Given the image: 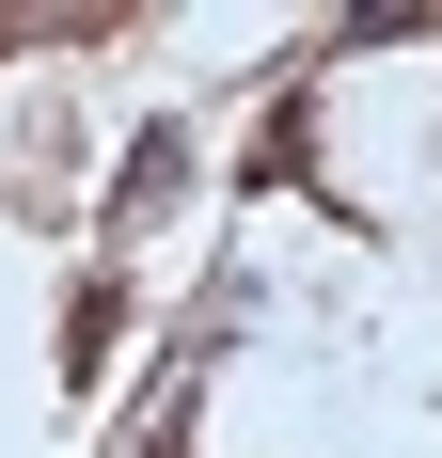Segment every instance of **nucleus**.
I'll list each match as a JSON object with an SVG mask.
<instances>
[{
  "label": "nucleus",
  "instance_id": "nucleus-1",
  "mask_svg": "<svg viewBox=\"0 0 442 458\" xmlns=\"http://www.w3.org/2000/svg\"><path fill=\"white\" fill-rule=\"evenodd\" d=\"M174 174H190V127H142V158H127V222H142V206H174Z\"/></svg>",
  "mask_w": 442,
  "mask_h": 458
}]
</instances>
